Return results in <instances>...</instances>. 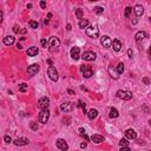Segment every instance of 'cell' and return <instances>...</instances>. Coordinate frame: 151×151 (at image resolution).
Masks as SVG:
<instances>
[{
	"label": "cell",
	"instance_id": "obj_1",
	"mask_svg": "<svg viewBox=\"0 0 151 151\" xmlns=\"http://www.w3.org/2000/svg\"><path fill=\"white\" fill-rule=\"evenodd\" d=\"M47 74H49L50 79L53 80V81H57L58 80V78H59L58 72H57V69H55L54 66H52V65L49 67V70H47Z\"/></svg>",
	"mask_w": 151,
	"mask_h": 151
},
{
	"label": "cell",
	"instance_id": "obj_2",
	"mask_svg": "<svg viewBox=\"0 0 151 151\" xmlns=\"http://www.w3.org/2000/svg\"><path fill=\"white\" fill-rule=\"evenodd\" d=\"M117 97L123 100H130L132 98V92L130 91H123V90H119L117 91Z\"/></svg>",
	"mask_w": 151,
	"mask_h": 151
},
{
	"label": "cell",
	"instance_id": "obj_3",
	"mask_svg": "<svg viewBox=\"0 0 151 151\" xmlns=\"http://www.w3.org/2000/svg\"><path fill=\"white\" fill-rule=\"evenodd\" d=\"M81 58L85 61H93V60H96L97 55H96V53L92 52V51H85V52L83 53V55H81Z\"/></svg>",
	"mask_w": 151,
	"mask_h": 151
},
{
	"label": "cell",
	"instance_id": "obj_4",
	"mask_svg": "<svg viewBox=\"0 0 151 151\" xmlns=\"http://www.w3.org/2000/svg\"><path fill=\"white\" fill-rule=\"evenodd\" d=\"M38 105L41 110H49L50 106V99L47 97H41L39 100H38Z\"/></svg>",
	"mask_w": 151,
	"mask_h": 151
},
{
	"label": "cell",
	"instance_id": "obj_5",
	"mask_svg": "<svg viewBox=\"0 0 151 151\" xmlns=\"http://www.w3.org/2000/svg\"><path fill=\"white\" fill-rule=\"evenodd\" d=\"M49 45H50V47H51L52 51L58 50V47L60 46V40H59L57 37H51L50 38V40H49Z\"/></svg>",
	"mask_w": 151,
	"mask_h": 151
},
{
	"label": "cell",
	"instance_id": "obj_6",
	"mask_svg": "<svg viewBox=\"0 0 151 151\" xmlns=\"http://www.w3.org/2000/svg\"><path fill=\"white\" fill-rule=\"evenodd\" d=\"M73 109H74V105H73L71 102L63 103V104L60 105V110L65 113H69V112H71V111H73Z\"/></svg>",
	"mask_w": 151,
	"mask_h": 151
},
{
	"label": "cell",
	"instance_id": "obj_7",
	"mask_svg": "<svg viewBox=\"0 0 151 151\" xmlns=\"http://www.w3.org/2000/svg\"><path fill=\"white\" fill-rule=\"evenodd\" d=\"M86 34L91 38H98L99 35V30L95 26H91V27H87L86 29Z\"/></svg>",
	"mask_w": 151,
	"mask_h": 151
},
{
	"label": "cell",
	"instance_id": "obj_8",
	"mask_svg": "<svg viewBox=\"0 0 151 151\" xmlns=\"http://www.w3.org/2000/svg\"><path fill=\"white\" fill-rule=\"evenodd\" d=\"M49 118H50V111L49 110H41L40 115H39V122L45 124V123H47Z\"/></svg>",
	"mask_w": 151,
	"mask_h": 151
},
{
	"label": "cell",
	"instance_id": "obj_9",
	"mask_svg": "<svg viewBox=\"0 0 151 151\" xmlns=\"http://www.w3.org/2000/svg\"><path fill=\"white\" fill-rule=\"evenodd\" d=\"M100 43L105 49H110L112 46V40H111V38L109 35H103L102 39H100Z\"/></svg>",
	"mask_w": 151,
	"mask_h": 151
},
{
	"label": "cell",
	"instance_id": "obj_10",
	"mask_svg": "<svg viewBox=\"0 0 151 151\" xmlns=\"http://www.w3.org/2000/svg\"><path fill=\"white\" fill-rule=\"evenodd\" d=\"M55 144H57V148L60 149L61 151H67V149H69V145H67L66 140L63 139V138H59V139H57Z\"/></svg>",
	"mask_w": 151,
	"mask_h": 151
},
{
	"label": "cell",
	"instance_id": "obj_11",
	"mask_svg": "<svg viewBox=\"0 0 151 151\" xmlns=\"http://www.w3.org/2000/svg\"><path fill=\"white\" fill-rule=\"evenodd\" d=\"M39 70H40L39 65L38 64H32L31 66H29V69H27V73H29L30 76H35L38 72H39Z\"/></svg>",
	"mask_w": 151,
	"mask_h": 151
},
{
	"label": "cell",
	"instance_id": "obj_12",
	"mask_svg": "<svg viewBox=\"0 0 151 151\" xmlns=\"http://www.w3.org/2000/svg\"><path fill=\"white\" fill-rule=\"evenodd\" d=\"M71 57L76 60H78L79 57H80V49L78 46H74L71 49Z\"/></svg>",
	"mask_w": 151,
	"mask_h": 151
},
{
	"label": "cell",
	"instance_id": "obj_13",
	"mask_svg": "<svg viewBox=\"0 0 151 151\" xmlns=\"http://www.w3.org/2000/svg\"><path fill=\"white\" fill-rule=\"evenodd\" d=\"M13 143H14L17 146H24V145H27L30 143V140L27 139V138H25V137H21V138H17Z\"/></svg>",
	"mask_w": 151,
	"mask_h": 151
},
{
	"label": "cell",
	"instance_id": "obj_14",
	"mask_svg": "<svg viewBox=\"0 0 151 151\" xmlns=\"http://www.w3.org/2000/svg\"><path fill=\"white\" fill-rule=\"evenodd\" d=\"M125 137H126V139H136L137 138V134L136 131L132 130V129H129V130L125 131Z\"/></svg>",
	"mask_w": 151,
	"mask_h": 151
},
{
	"label": "cell",
	"instance_id": "obj_15",
	"mask_svg": "<svg viewBox=\"0 0 151 151\" xmlns=\"http://www.w3.org/2000/svg\"><path fill=\"white\" fill-rule=\"evenodd\" d=\"M15 41V38L13 37V35H7V37H5L3 39V43L5 44V45H7V46H11V45H13Z\"/></svg>",
	"mask_w": 151,
	"mask_h": 151
},
{
	"label": "cell",
	"instance_id": "obj_16",
	"mask_svg": "<svg viewBox=\"0 0 151 151\" xmlns=\"http://www.w3.org/2000/svg\"><path fill=\"white\" fill-rule=\"evenodd\" d=\"M135 38H136V41H137V43L140 44L146 38V33L144 32V31H139V32L136 33V37H135Z\"/></svg>",
	"mask_w": 151,
	"mask_h": 151
},
{
	"label": "cell",
	"instance_id": "obj_17",
	"mask_svg": "<svg viewBox=\"0 0 151 151\" xmlns=\"http://www.w3.org/2000/svg\"><path fill=\"white\" fill-rule=\"evenodd\" d=\"M38 47H35V46H31V47H29V50L26 51V53H27V55L29 57H34V55H37L38 54Z\"/></svg>",
	"mask_w": 151,
	"mask_h": 151
},
{
	"label": "cell",
	"instance_id": "obj_18",
	"mask_svg": "<svg viewBox=\"0 0 151 151\" xmlns=\"http://www.w3.org/2000/svg\"><path fill=\"white\" fill-rule=\"evenodd\" d=\"M91 140L96 144H99V143L104 142V137L100 136V135H93V136H91Z\"/></svg>",
	"mask_w": 151,
	"mask_h": 151
},
{
	"label": "cell",
	"instance_id": "obj_19",
	"mask_svg": "<svg viewBox=\"0 0 151 151\" xmlns=\"http://www.w3.org/2000/svg\"><path fill=\"white\" fill-rule=\"evenodd\" d=\"M112 46H113V50L116 51V52H119L120 50H122V43L118 40V39H115L112 41Z\"/></svg>",
	"mask_w": 151,
	"mask_h": 151
},
{
	"label": "cell",
	"instance_id": "obj_20",
	"mask_svg": "<svg viewBox=\"0 0 151 151\" xmlns=\"http://www.w3.org/2000/svg\"><path fill=\"white\" fill-rule=\"evenodd\" d=\"M135 13H136L137 17H140V15H143V13H144V8H143L142 5H136L134 8Z\"/></svg>",
	"mask_w": 151,
	"mask_h": 151
},
{
	"label": "cell",
	"instance_id": "obj_21",
	"mask_svg": "<svg viewBox=\"0 0 151 151\" xmlns=\"http://www.w3.org/2000/svg\"><path fill=\"white\" fill-rule=\"evenodd\" d=\"M89 24H90V21L87 20V19H83V20H80V23H79V29H87V27H89Z\"/></svg>",
	"mask_w": 151,
	"mask_h": 151
},
{
	"label": "cell",
	"instance_id": "obj_22",
	"mask_svg": "<svg viewBox=\"0 0 151 151\" xmlns=\"http://www.w3.org/2000/svg\"><path fill=\"white\" fill-rule=\"evenodd\" d=\"M118 116H119L118 110L115 108H111L110 109V118H117Z\"/></svg>",
	"mask_w": 151,
	"mask_h": 151
},
{
	"label": "cell",
	"instance_id": "obj_23",
	"mask_svg": "<svg viewBox=\"0 0 151 151\" xmlns=\"http://www.w3.org/2000/svg\"><path fill=\"white\" fill-rule=\"evenodd\" d=\"M97 116H98V111H97V110H95V109L90 110V112L87 113V117H89L90 119H95Z\"/></svg>",
	"mask_w": 151,
	"mask_h": 151
},
{
	"label": "cell",
	"instance_id": "obj_24",
	"mask_svg": "<svg viewBox=\"0 0 151 151\" xmlns=\"http://www.w3.org/2000/svg\"><path fill=\"white\" fill-rule=\"evenodd\" d=\"M78 132H79V135H80L81 137H84L85 140H89V137L86 136V132H85V129L84 128H79L78 129Z\"/></svg>",
	"mask_w": 151,
	"mask_h": 151
},
{
	"label": "cell",
	"instance_id": "obj_25",
	"mask_svg": "<svg viewBox=\"0 0 151 151\" xmlns=\"http://www.w3.org/2000/svg\"><path fill=\"white\" fill-rule=\"evenodd\" d=\"M119 145H120V148H126V146H129V142L126 138H122V139L119 140Z\"/></svg>",
	"mask_w": 151,
	"mask_h": 151
},
{
	"label": "cell",
	"instance_id": "obj_26",
	"mask_svg": "<svg viewBox=\"0 0 151 151\" xmlns=\"http://www.w3.org/2000/svg\"><path fill=\"white\" fill-rule=\"evenodd\" d=\"M83 76H84L85 78H90V77H92V76H93L92 69H89V70H86L85 72H83Z\"/></svg>",
	"mask_w": 151,
	"mask_h": 151
},
{
	"label": "cell",
	"instance_id": "obj_27",
	"mask_svg": "<svg viewBox=\"0 0 151 151\" xmlns=\"http://www.w3.org/2000/svg\"><path fill=\"white\" fill-rule=\"evenodd\" d=\"M123 72H124V64H123V63H119V64L117 65V73H118V74H122Z\"/></svg>",
	"mask_w": 151,
	"mask_h": 151
},
{
	"label": "cell",
	"instance_id": "obj_28",
	"mask_svg": "<svg viewBox=\"0 0 151 151\" xmlns=\"http://www.w3.org/2000/svg\"><path fill=\"white\" fill-rule=\"evenodd\" d=\"M27 90H29V85L27 84L23 83V84L19 85V91H20V92H26Z\"/></svg>",
	"mask_w": 151,
	"mask_h": 151
},
{
	"label": "cell",
	"instance_id": "obj_29",
	"mask_svg": "<svg viewBox=\"0 0 151 151\" xmlns=\"http://www.w3.org/2000/svg\"><path fill=\"white\" fill-rule=\"evenodd\" d=\"M76 15H77V18H78V19L83 20V10H81V8H77V10H76Z\"/></svg>",
	"mask_w": 151,
	"mask_h": 151
},
{
	"label": "cell",
	"instance_id": "obj_30",
	"mask_svg": "<svg viewBox=\"0 0 151 151\" xmlns=\"http://www.w3.org/2000/svg\"><path fill=\"white\" fill-rule=\"evenodd\" d=\"M131 11H132V8H131V7H126V8H125V13H124V17L126 18V19H129V18H130V14H131Z\"/></svg>",
	"mask_w": 151,
	"mask_h": 151
},
{
	"label": "cell",
	"instance_id": "obj_31",
	"mask_svg": "<svg viewBox=\"0 0 151 151\" xmlns=\"http://www.w3.org/2000/svg\"><path fill=\"white\" fill-rule=\"evenodd\" d=\"M38 26H39V24H38V21H34V20L30 21V27H31V29L35 30V29H38Z\"/></svg>",
	"mask_w": 151,
	"mask_h": 151
},
{
	"label": "cell",
	"instance_id": "obj_32",
	"mask_svg": "<svg viewBox=\"0 0 151 151\" xmlns=\"http://www.w3.org/2000/svg\"><path fill=\"white\" fill-rule=\"evenodd\" d=\"M30 126H31V129H32L33 131H38V128H39L37 122H31L30 123Z\"/></svg>",
	"mask_w": 151,
	"mask_h": 151
},
{
	"label": "cell",
	"instance_id": "obj_33",
	"mask_svg": "<svg viewBox=\"0 0 151 151\" xmlns=\"http://www.w3.org/2000/svg\"><path fill=\"white\" fill-rule=\"evenodd\" d=\"M95 12H96L97 14H102L103 12H104V8H103V7H96V8H95Z\"/></svg>",
	"mask_w": 151,
	"mask_h": 151
},
{
	"label": "cell",
	"instance_id": "obj_34",
	"mask_svg": "<svg viewBox=\"0 0 151 151\" xmlns=\"http://www.w3.org/2000/svg\"><path fill=\"white\" fill-rule=\"evenodd\" d=\"M89 69H91V67L87 66V65H81V66H80V71H81V72H85V71L89 70Z\"/></svg>",
	"mask_w": 151,
	"mask_h": 151
},
{
	"label": "cell",
	"instance_id": "obj_35",
	"mask_svg": "<svg viewBox=\"0 0 151 151\" xmlns=\"http://www.w3.org/2000/svg\"><path fill=\"white\" fill-rule=\"evenodd\" d=\"M4 140H5L6 143H12V138L10 136H5L4 137Z\"/></svg>",
	"mask_w": 151,
	"mask_h": 151
},
{
	"label": "cell",
	"instance_id": "obj_36",
	"mask_svg": "<svg viewBox=\"0 0 151 151\" xmlns=\"http://www.w3.org/2000/svg\"><path fill=\"white\" fill-rule=\"evenodd\" d=\"M40 43H41V46L43 47H47V40L46 39H41Z\"/></svg>",
	"mask_w": 151,
	"mask_h": 151
},
{
	"label": "cell",
	"instance_id": "obj_37",
	"mask_svg": "<svg viewBox=\"0 0 151 151\" xmlns=\"http://www.w3.org/2000/svg\"><path fill=\"white\" fill-rule=\"evenodd\" d=\"M143 83H144L145 85H149L150 84V79L146 78V77H144V78H143Z\"/></svg>",
	"mask_w": 151,
	"mask_h": 151
},
{
	"label": "cell",
	"instance_id": "obj_38",
	"mask_svg": "<svg viewBox=\"0 0 151 151\" xmlns=\"http://www.w3.org/2000/svg\"><path fill=\"white\" fill-rule=\"evenodd\" d=\"M13 31H14V33H19V32H20V29H19V27L15 25V26L13 27Z\"/></svg>",
	"mask_w": 151,
	"mask_h": 151
},
{
	"label": "cell",
	"instance_id": "obj_39",
	"mask_svg": "<svg viewBox=\"0 0 151 151\" xmlns=\"http://www.w3.org/2000/svg\"><path fill=\"white\" fill-rule=\"evenodd\" d=\"M40 7H41V8H45V7H46V3H45V1H41V3H40Z\"/></svg>",
	"mask_w": 151,
	"mask_h": 151
},
{
	"label": "cell",
	"instance_id": "obj_40",
	"mask_svg": "<svg viewBox=\"0 0 151 151\" xmlns=\"http://www.w3.org/2000/svg\"><path fill=\"white\" fill-rule=\"evenodd\" d=\"M128 54H129V57H130V58H132V50H131V49L128 50Z\"/></svg>",
	"mask_w": 151,
	"mask_h": 151
},
{
	"label": "cell",
	"instance_id": "obj_41",
	"mask_svg": "<svg viewBox=\"0 0 151 151\" xmlns=\"http://www.w3.org/2000/svg\"><path fill=\"white\" fill-rule=\"evenodd\" d=\"M120 151H131V150L129 146H126V148H120Z\"/></svg>",
	"mask_w": 151,
	"mask_h": 151
},
{
	"label": "cell",
	"instance_id": "obj_42",
	"mask_svg": "<svg viewBox=\"0 0 151 151\" xmlns=\"http://www.w3.org/2000/svg\"><path fill=\"white\" fill-rule=\"evenodd\" d=\"M86 146H87L86 142H85V143H81V144H80V148H81V149H84V148H86Z\"/></svg>",
	"mask_w": 151,
	"mask_h": 151
},
{
	"label": "cell",
	"instance_id": "obj_43",
	"mask_svg": "<svg viewBox=\"0 0 151 151\" xmlns=\"http://www.w3.org/2000/svg\"><path fill=\"white\" fill-rule=\"evenodd\" d=\"M0 23H3V12L0 11Z\"/></svg>",
	"mask_w": 151,
	"mask_h": 151
},
{
	"label": "cell",
	"instance_id": "obj_44",
	"mask_svg": "<svg viewBox=\"0 0 151 151\" xmlns=\"http://www.w3.org/2000/svg\"><path fill=\"white\" fill-rule=\"evenodd\" d=\"M17 49L18 50H21V49H23V46H21L20 44H17Z\"/></svg>",
	"mask_w": 151,
	"mask_h": 151
},
{
	"label": "cell",
	"instance_id": "obj_45",
	"mask_svg": "<svg viewBox=\"0 0 151 151\" xmlns=\"http://www.w3.org/2000/svg\"><path fill=\"white\" fill-rule=\"evenodd\" d=\"M67 92H69V95H74V91L73 90H69Z\"/></svg>",
	"mask_w": 151,
	"mask_h": 151
},
{
	"label": "cell",
	"instance_id": "obj_46",
	"mask_svg": "<svg viewBox=\"0 0 151 151\" xmlns=\"http://www.w3.org/2000/svg\"><path fill=\"white\" fill-rule=\"evenodd\" d=\"M149 55H150V58H151V45H150V49H149Z\"/></svg>",
	"mask_w": 151,
	"mask_h": 151
},
{
	"label": "cell",
	"instance_id": "obj_47",
	"mask_svg": "<svg viewBox=\"0 0 151 151\" xmlns=\"http://www.w3.org/2000/svg\"><path fill=\"white\" fill-rule=\"evenodd\" d=\"M47 18H49V19L50 18H52V13H49V14H47Z\"/></svg>",
	"mask_w": 151,
	"mask_h": 151
},
{
	"label": "cell",
	"instance_id": "obj_48",
	"mask_svg": "<svg viewBox=\"0 0 151 151\" xmlns=\"http://www.w3.org/2000/svg\"><path fill=\"white\" fill-rule=\"evenodd\" d=\"M149 124H150V125H151V119H150V120H149Z\"/></svg>",
	"mask_w": 151,
	"mask_h": 151
},
{
	"label": "cell",
	"instance_id": "obj_49",
	"mask_svg": "<svg viewBox=\"0 0 151 151\" xmlns=\"http://www.w3.org/2000/svg\"><path fill=\"white\" fill-rule=\"evenodd\" d=\"M150 21H151V18H150Z\"/></svg>",
	"mask_w": 151,
	"mask_h": 151
}]
</instances>
